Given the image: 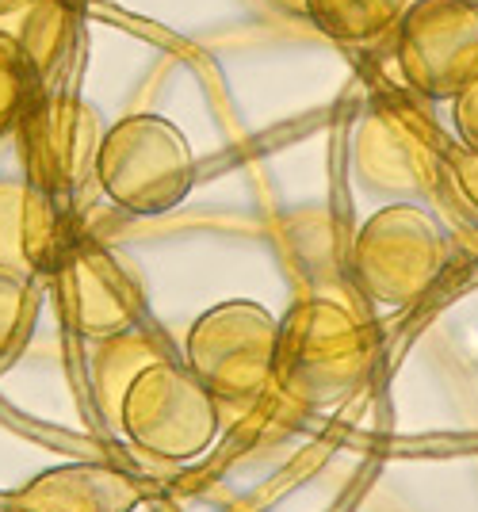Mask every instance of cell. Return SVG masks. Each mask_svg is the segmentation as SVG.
<instances>
[{
    "mask_svg": "<svg viewBox=\"0 0 478 512\" xmlns=\"http://www.w3.org/2000/svg\"><path fill=\"white\" fill-rule=\"evenodd\" d=\"M375 329L333 299H299L280 318L276 390L303 413L348 406L375 371Z\"/></svg>",
    "mask_w": 478,
    "mask_h": 512,
    "instance_id": "1",
    "label": "cell"
},
{
    "mask_svg": "<svg viewBox=\"0 0 478 512\" xmlns=\"http://www.w3.org/2000/svg\"><path fill=\"white\" fill-rule=\"evenodd\" d=\"M448 138L436 130L425 107L406 96H379L352 127L348 161L356 184L391 203L436 199L444 188Z\"/></svg>",
    "mask_w": 478,
    "mask_h": 512,
    "instance_id": "2",
    "label": "cell"
},
{
    "mask_svg": "<svg viewBox=\"0 0 478 512\" xmlns=\"http://www.w3.org/2000/svg\"><path fill=\"white\" fill-rule=\"evenodd\" d=\"M196 184V150L161 115H123L104 130L96 188L111 207L138 218L176 211Z\"/></svg>",
    "mask_w": 478,
    "mask_h": 512,
    "instance_id": "3",
    "label": "cell"
},
{
    "mask_svg": "<svg viewBox=\"0 0 478 512\" xmlns=\"http://www.w3.org/2000/svg\"><path fill=\"white\" fill-rule=\"evenodd\" d=\"M222 409L226 406L184 367V360L165 356L131 383L115 428L142 459L184 467L218 444Z\"/></svg>",
    "mask_w": 478,
    "mask_h": 512,
    "instance_id": "4",
    "label": "cell"
},
{
    "mask_svg": "<svg viewBox=\"0 0 478 512\" xmlns=\"http://www.w3.org/2000/svg\"><path fill=\"white\" fill-rule=\"evenodd\" d=\"M280 318L261 302H218L199 314L184 341V367L222 406L249 409L276 390Z\"/></svg>",
    "mask_w": 478,
    "mask_h": 512,
    "instance_id": "5",
    "label": "cell"
},
{
    "mask_svg": "<svg viewBox=\"0 0 478 512\" xmlns=\"http://www.w3.org/2000/svg\"><path fill=\"white\" fill-rule=\"evenodd\" d=\"M448 268V234L421 203H387L352 241V276L379 306H413Z\"/></svg>",
    "mask_w": 478,
    "mask_h": 512,
    "instance_id": "6",
    "label": "cell"
},
{
    "mask_svg": "<svg viewBox=\"0 0 478 512\" xmlns=\"http://www.w3.org/2000/svg\"><path fill=\"white\" fill-rule=\"evenodd\" d=\"M394 58L402 81L421 100H456L478 73L475 0H413L394 27Z\"/></svg>",
    "mask_w": 478,
    "mask_h": 512,
    "instance_id": "7",
    "label": "cell"
},
{
    "mask_svg": "<svg viewBox=\"0 0 478 512\" xmlns=\"http://www.w3.org/2000/svg\"><path fill=\"white\" fill-rule=\"evenodd\" d=\"M104 123L92 104L77 96H50L27 107L20 119L23 180L43 192L69 199L96 184V153L104 142Z\"/></svg>",
    "mask_w": 478,
    "mask_h": 512,
    "instance_id": "8",
    "label": "cell"
},
{
    "mask_svg": "<svg viewBox=\"0 0 478 512\" xmlns=\"http://www.w3.org/2000/svg\"><path fill=\"white\" fill-rule=\"evenodd\" d=\"M58 295L69 329L88 341H104L146 325V295L115 249L96 241H73L58 264Z\"/></svg>",
    "mask_w": 478,
    "mask_h": 512,
    "instance_id": "9",
    "label": "cell"
},
{
    "mask_svg": "<svg viewBox=\"0 0 478 512\" xmlns=\"http://www.w3.org/2000/svg\"><path fill=\"white\" fill-rule=\"evenodd\" d=\"M73 249L58 195L27 180H0V268L27 276H54Z\"/></svg>",
    "mask_w": 478,
    "mask_h": 512,
    "instance_id": "10",
    "label": "cell"
},
{
    "mask_svg": "<svg viewBox=\"0 0 478 512\" xmlns=\"http://www.w3.org/2000/svg\"><path fill=\"white\" fill-rule=\"evenodd\" d=\"M27 512H138L142 486L111 463H58L12 493Z\"/></svg>",
    "mask_w": 478,
    "mask_h": 512,
    "instance_id": "11",
    "label": "cell"
},
{
    "mask_svg": "<svg viewBox=\"0 0 478 512\" xmlns=\"http://www.w3.org/2000/svg\"><path fill=\"white\" fill-rule=\"evenodd\" d=\"M173 356L169 344L146 325L115 333L104 341H92V356H88V390H92V406L104 417V425H119V409L131 383L150 367V363Z\"/></svg>",
    "mask_w": 478,
    "mask_h": 512,
    "instance_id": "12",
    "label": "cell"
},
{
    "mask_svg": "<svg viewBox=\"0 0 478 512\" xmlns=\"http://www.w3.org/2000/svg\"><path fill=\"white\" fill-rule=\"evenodd\" d=\"M73 16L66 0H0V39L16 46L35 77L54 73L69 50Z\"/></svg>",
    "mask_w": 478,
    "mask_h": 512,
    "instance_id": "13",
    "label": "cell"
},
{
    "mask_svg": "<svg viewBox=\"0 0 478 512\" xmlns=\"http://www.w3.org/2000/svg\"><path fill=\"white\" fill-rule=\"evenodd\" d=\"M413 0H306V20L341 46H368L394 35Z\"/></svg>",
    "mask_w": 478,
    "mask_h": 512,
    "instance_id": "14",
    "label": "cell"
},
{
    "mask_svg": "<svg viewBox=\"0 0 478 512\" xmlns=\"http://www.w3.org/2000/svg\"><path fill=\"white\" fill-rule=\"evenodd\" d=\"M39 302H43L39 279L0 268V356H12L27 344L39 318Z\"/></svg>",
    "mask_w": 478,
    "mask_h": 512,
    "instance_id": "15",
    "label": "cell"
},
{
    "mask_svg": "<svg viewBox=\"0 0 478 512\" xmlns=\"http://www.w3.org/2000/svg\"><path fill=\"white\" fill-rule=\"evenodd\" d=\"M31 85H35L31 65L23 62V54L8 39H0V134L20 127L31 107Z\"/></svg>",
    "mask_w": 478,
    "mask_h": 512,
    "instance_id": "16",
    "label": "cell"
},
{
    "mask_svg": "<svg viewBox=\"0 0 478 512\" xmlns=\"http://www.w3.org/2000/svg\"><path fill=\"white\" fill-rule=\"evenodd\" d=\"M436 199H452L459 211H467L478 222V153L463 150L456 138L448 146V165H444V188Z\"/></svg>",
    "mask_w": 478,
    "mask_h": 512,
    "instance_id": "17",
    "label": "cell"
},
{
    "mask_svg": "<svg viewBox=\"0 0 478 512\" xmlns=\"http://www.w3.org/2000/svg\"><path fill=\"white\" fill-rule=\"evenodd\" d=\"M452 130H456V142L463 150L478 153V73L452 100Z\"/></svg>",
    "mask_w": 478,
    "mask_h": 512,
    "instance_id": "18",
    "label": "cell"
},
{
    "mask_svg": "<svg viewBox=\"0 0 478 512\" xmlns=\"http://www.w3.org/2000/svg\"><path fill=\"white\" fill-rule=\"evenodd\" d=\"M276 12H283V16H299V20H306V0H268Z\"/></svg>",
    "mask_w": 478,
    "mask_h": 512,
    "instance_id": "19",
    "label": "cell"
},
{
    "mask_svg": "<svg viewBox=\"0 0 478 512\" xmlns=\"http://www.w3.org/2000/svg\"><path fill=\"white\" fill-rule=\"evenodd\" d=\"M4 512H27V509H20V505H12V501H8V509Z\"/></svg>",
    "mask_w": 478,
    "mask_h": 512,
    "instance_id": "20",
    "label": "cell"
}]
</instances>
